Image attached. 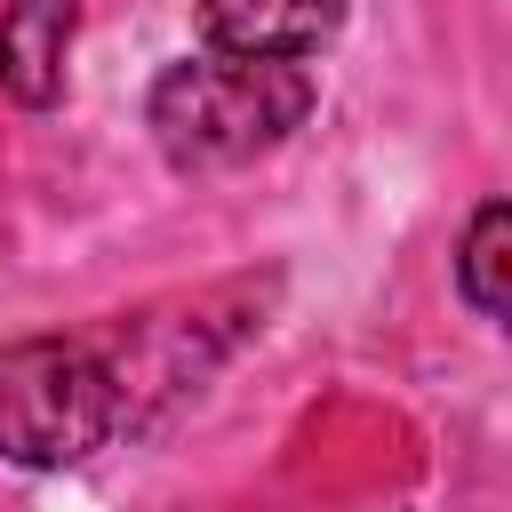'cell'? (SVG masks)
I'll list each match as a JSON object with an SVG mask.
<instances>
[{
	"label": "cell",
	"instance_id": "obj_1",
	"mask_svg": "<svg viewBox=\"0 0 512 512\" xmlns=\"http://www.w3.org/2000/svg\"><path fill=\"white\" fill-rule=\"evenodd\" d=\"M312 72L288 56H176L152 96H144V128L160 144L168 168L184 176H216V168H248L264 152H280L304 120H312Z\"/></svg>",
	"mask_w": 512,
	"mask_h": 512
},
{
	"label": "cell",
	"instance_id": "obj_2",
	"mask_svg": "<svg viewBox=\"0 0 512 512\" xmlns=\"http://www.w3.org/2000/svg\"><path fill=\"white\" fill-rule=\"evenodd\" d=\"M128 424V376L88 336H24L0 344V464L64 472L88 464Z\"/></svg>",
	"mask_w": 512,
	"mask_h": 512
},
{
	"label": "cell",
	"instance_id": "obj_3",
	"mask_svg": "<svg viewBox=\"0 0 512 512\" xmlns=\"http://www.w3.org/2000/svg\"><path fill=\"white\" fill-rule=\"evenodd\" d=\"M200 40L216 56H320L344 32V0H192Z\"/></svg>",
	"mask_w": 512,
	"mask_h": 512
},
{
	"label": "cell",
	"instance_id": "obj_4",
	"mask_svg": "<svg viewBox=\"0 0 512 512\" xmlns=\"http://www.w3.org/2000/svg\"><path fill=\"white\" fill-rule=\"evenodd\" d=\"M72 40H80V0H8L0 8V88L24 112H48L64 96Z\"/></svg>",
	"mask_w": 512,
	"mask_h": 512
},
{
	"label": "cell",
	"instance_id": "obj_5",
	"mask_svg": "<svg viewBox=\"0 0 512 512\" xmlns=\"http://www.w3.org/2000/svg\"><path fill=\"white\" fill-rule=\"evenodd\" d=\"M456 296L472 304V320H504L512 304V208L504 200L472 208V232L456 248Z\"/></svg>",
	"mask_w": 512,
	"mask_h": 512
}]
</instances>
